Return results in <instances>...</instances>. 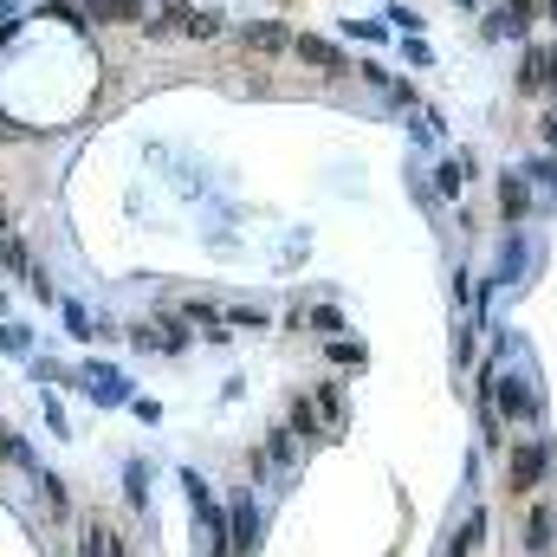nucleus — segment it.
<instances>
[{
    "instance_id": "obj_20",
    "label": "nucleus",
    "mask_w": 557,
    "mask_h": 557,
    "mask_svg": "<svg viewBox=\"0 0 557 557\" xmlns=\"http://www.w3.org/2000/svg\"><path fill=\"white\" fill-rule=\"evenodd\" d=\"M434 182H441V195H460V182H467V175H460V162H441V175H434Z\"/></svg>"
},
{
    "instance_id": "obj_6",
    "label": "nucleus",
    "mask_w": 557,
    "mask_h": 557,
    "mask_svg": "<svg viewBox=\"0 0 557 557\" xmlns=\"http://www.w3.org/2000/svg\"><path fill=\"white\" fill-rule=\"evenodd\" d=\"M78 551H85V557H130V551H124V538H117L111 525H85V538H78Z\"/></svg>"
},
{
    "instance_id": "obj_18",
    "label": "nucleus",
    "mask_w": 557,
    "mask_h": 557,
    "mask_svg": "<svg viewBox=\"0 0 557 557\" xmlns=\"http://www.w3.org/2000/svg\"><path fill=\"white\" fill-rule=\"evenodd\" d=\"M311 331H324V337H337V331H344V311H331V305H318V311H311Z\"/></svg>"
},
{
    "instance_id": "obj_4",
    "label": "nucleus",
    "mask_w": 557,
    "mask_h": 557,
    "mask_svg": "<svg viewBox=\"0 0 557 557\" xmlns=\"http://www.w3.org/2000/svg\"><path fill=\"white\" fill-rule=\"evenodd\" d=\"M78 7H85V20H98V26H130V20L149 13V0H78Z\"/></svg>"
},
{
    "instance_id": "obj_3",
    "label": "nucleus",
    "mask_w": 557,
    "mask_h": 557,
    "mask_svg": "<svg viewBox=\"0 0 557 557\" xmlns=\"http://www.w3.org/2000/svg\"><path fill=\"white\" fill-rule=\"evenodd\" d=\"M78 389H91V402H104V409H117V402H130V383L124 370H111V363H85V370H72Z\"/></svg>"
},
{
    "instance_id": "obj_13",
    "label": "nucleus",
    "mask_w": 557,
    "mask_h": 557,
    "mask_svg": "<svg viewBox=\"0 0 557 557\" xmlns=\"http://www.w3.org/2000/svg\"><path fill=\"white\" fill-rule=\"evenodd\" d=\"M124 499H130V506H143V499H149V467H143V460H130V467H124Z\"/></svg>"
},
{
    "instance_id": "obj_9",
    "label": "nucleus",
    "mask_w": 557,
    "mask_h": 557,
    "mask_svg": "<svg viewBox=\"0 0 557 557\" xmlns=\"http://www.w3.org/2000/svg\"><path fill=\"white\" fill-rule=\"evenodd\" d=\"M285 428H292V434H331V428H318V402H305V396L292 402V415H285Z\"/></svg>"
},
{
    "instance_id": "obj_5",
    "label": "nucleus",
    "mask_w": 557,
    "mask_h": 557,
    "mask_svg": "<svg viewBox=\"0 0 557 557\" xmlns=\"http://www.w3.org/2000/svg\"><path fill=\"white\" fill-rule=\"evenodd\" d=\"M240 46L247 52H292V33L279 20H253V26H240Z\"/></svg>"
},
{
    "instance_id": "obj_21",
    "label": "nucleus",
    "mask_w": 557,
    "mask_h": 557,
    "mask_svg": "<svg viewBox=\"0 0 557 557\" xmlns=\"http://www.w3.org/2000/svg\"><path fill=\"white\" fill-rule=\"evenodd\" d=\"M545 137H551V143H557V124H545Z\"/></svg>"
},
{
    "instance_id": "obj_19",
    "label": "nucleus",
    "mask_w": 557,
    "mask_h": 557,
    "mask_svg": "<svg viewBox=\"0 0 557 557\" xmlns=\"http://www.w3.org/2000/svg\"><path fill=\"white\" fill-rule=\"evenodd\" d=\"M227 324H240V331H260L266 311H260V305H234V311H227Z\"/></svg>"
},
{
    "instance_id": "obj_8",
    "label": "nucleus",
    "mask_w": 557,
    "mask_h": 557,
    "mask_svg": "<svg viewBox=\"0 0 557 557\" xmlns=\"http://www.w3.org/2000/svg\"><path fill=\"white\" fill-rule=\"evenodd\" d=\"M538 473H545V447H519V460H512V486H538Z\"/></svg>"
},
{
    "instance_id": "obj_7",
    "label": "nucleus",
    "mask_w": 557,
    "mask_h": 557,
    "mask_svg": "<svg viewBox=\"0 0 557 557\" xmlns=\"http://www.w3.org/2000/svg\"><path fill=\"white\" fill-rule=\"evenodd\" d=\"M298 59H311L318 72H344V59H337V46H324V39H292Z\"/></svg>"
},
{
    "instance_id": "obj_16",
    "label": "nucleus",
    "mask_w": 557,
    "mask_h": 557,
    "mask_svg": "<svg viewBox=\"0 0 557 557\" xmlns=\"http://www.w3.org/2000/svg\"><path fill=\"white\" fill-rule=\"evenodd\" d=\"M292 428H273V441H266V460H273V467H292Z\"/></svg>"
},
{
    "instance_id": "obj_2",
    "label": "nucleus",
    "mask_w": 557,
    "mask_h": 557,
    "mask_svg": "<svg viewBox=\"0 0 557 557\" xmlns=\"http://www.w3.org/2000/svg\"><path fill=\"white\" fill-rule=\"evenodd\" d=\"M260 545V512H253L247 493H234V506H227V557H253Z\"/></svg>"
},
{
    "instance_id": "obj_1",
    "label": "nucleus",
    "mask_w": 557,
    "mask_h": 557,
    "mask_svg": "<svg viewBox=\"0 0 557 557\" xmlns=\"http://www.w3.org/2000/svg\"><path fill=\"white\" fill-rule=\"evenodd\" d=\"M130 344L175 357V350H188V324H182V318H143V324H130Z\"/></svg>"
},
{
    "instance_id": "obj_15",
    "label": "nucleus",
    "mask_w": 557,
    "mask_h": 557,
    "mask_svg": "<svg viewBox=\"0 0 557 557\" xmlns=\"http://www.w3.org/2000/svg\"><path fill=\"white\" fill-rule=\"evenodd\" d=\"M33 480H39V493H46V506H52V512H65V486H59V473H46V467L33 460Z\"/></svg>"
},
{
    "instance_id": "obj_11",
    "label": "nucleus",
    "mask_w": 557,
    "mask_h": 557,
    "mask_svg": "<svg viewBox=\"0 0 557 557\" xmlns=\"http://www.w3.org/2000/svg\"><path fill=\"white\" fill-rule=\"evenodd\" d=\"M0 266H7L13 279H26V273H33V260H26V247H20L13 234H0Z\"/></svg>"
},
{
    "instance_id": "obj_12",
    "label": "nucleus",
    "mask_w": 557,
    "mask_h": 557,
    "mask_svg": "<svg viewBox=\"0 0 557 557\" xmlns=\"http://www.w3.org/2000/svg\"><path fill=\"white\" fill-rule=\"evenodd\" d=\"M0 350L7 357H33V331L26 324H0Z\"/></svg>"
},
{
    "instance_id": "obj_14",
    "label": "nucleus",
    "mask_w": 557,
    "mask_h": 557,
    "mask_svg": "<svg viewBox=\"0 0 557 557\" xmlns=\"http://www.w3.org/2000/svg\"><path fill=\"white\" fill-rule=\"evenodd\" d=\"M0 460H20V467H33V441H26V434H7V428H0Z\"/></svg>"
},
{
    "instance_id": "obj_17",
    "label": "nucleus",
    "mask_w": 557,
    "mask_h": 557,
    "mask_svg": "<svg viewBox=\"0 0 557 557\" xmlns=\"http://www.w3.org/2000/svg\"><path fill=\"white\" fill-rule=\"evenodd\" d=\"M318 409H324V421H331V428H344V396H337L331 383L318 389Z\"/></svg>"
},
{
    "instance_id": "obj_10",
    "label": "nucleus",
    "mask_w": 557,
    "mask_h": 557,
    "mask_svg": "<svg viewBox=\"0 0 557 557\" xmlns=\"http://www.w3.org/2000/svg\"><path fill=\"white\" fill-rule=\"evenodd\" d=\"M59 311H65V331H72V337H78V344H85V337H98V324H91V311H85V305H78V298H65V305H59Z\"/></svg>"
}]
</instances>
